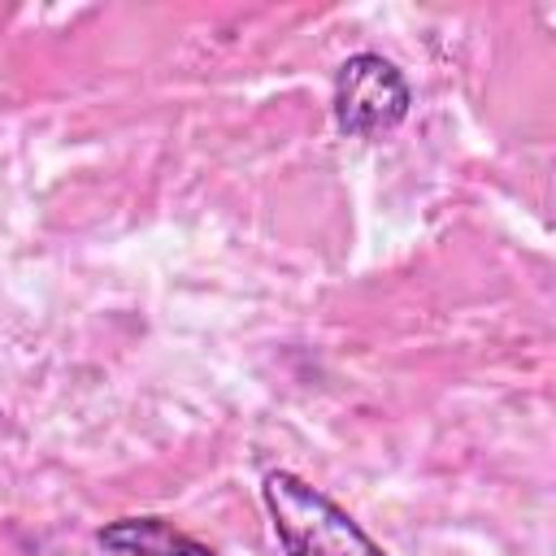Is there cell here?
I'll use <instances>...</instances> for the list:
<instances>
[{"instance_id": "obj_1", "label": "cell", "mask_w": 556, "mask_h": 556, "mask_svg": "<svg viewBox=\"0 0 556 556\" xmlns=\"http://www.w3.org/2000/svg\"><path fill=\"white\" fill-rule=\"evenodd\" d=\"M261 500L287 556H387L361 521L291 469H269L261 478Z\"/></svg>"}, {"instance_id": "obj_2", "label": "cell", "mask_w": 556, "mask_h": 556, "mask_svg": "<svg viewBox=\"0 0 556 556\" xmlns=\"http://www.w3.org/2000/svg\"><path fill=\"white\" fill-rule=\"evenodd\" d=\"M408 78L378 52H352L334 74V126L343 135H382L408 117Z\"/></svg>"}, {"instance_id": "obj_3", "label": "cell", "mask_w": 556, "mask_h": 556, "mask_svg": "<svg viewBox=\"0 0 556 556\" xmlns=\"http://www.w3.org/2000/svg\"><path fill=\"white\" fill-rule=\"evenodd\" d=\"M96 543L113 556H217L165 517H117L96 530Z\"/></svg>"}]
</instances>
